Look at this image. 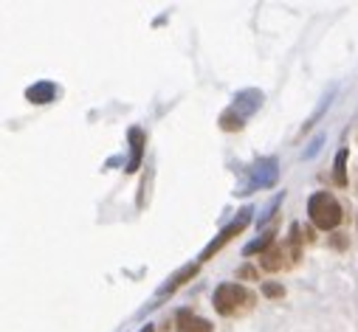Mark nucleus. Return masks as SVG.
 Returning a JSON list of instances; mask_svg holds the SVG:
<instances>
[{
	"label": "nucleus",
	"instance_id": "1",
	"mask_svg": "<svg viewBox=\"0 0 358 332\" xmlns=\"http://www.w3.org/2000/svg\"><path fill=\"white\" fill-rule=\"evenodd\" d=\"M262 102H265V96H262V91H257V88H245V91H240L234 99H231V105L220 113V130L223 133H240L243 127H245V121L262 107Z\"/></svg>",
	"mask_w": 358,
	"mask_h": 332
},
{
	"label": "nucleus",
	"instance_id": "2",
	"mask_svg": "<svg viewBox=\"0 0 358 332\" xmlns=\"http://www.w3.org/2000/svg\"><path fill=\"white\" fill-rule=\"evenodd\" d=\"M302 228L299 225H291V234L285 236L282 245H274L268 254L259 257V268L268 271V273H277V271H285V268H294L302 257Z\"/></svg>",
	"mask_w": 358,
	"mask_h": 332
},
{
	"label": "nucleus",
	"instance_id": "3",
	"mask_svg": "<svg viewBox=\"0 0 358 332\" xmlns=\"http://www.w3.org/2000/svg\"><path fill=\"white\" fill-rule=\"evenodd\" d=\"M254 301H257V296H254L248 287L237 285V282H223V285H217V287H215V296H212L215 310H217L220 315H226V318H234V315L248 312V310L254 307Z\"/></svg>",
	"mask_w": 358,
	"mask_h": 332
},
{
	"label": "nucleus",
	"instance_id": "4",
	"mask_svg": "<svg viewBox=\"0 0 358 332\" xmlns=\"http://www.w3.org/2000/svg\"><path fill=\"white\" fill-rule=\"evenodd\" d=\"M308 217L316 228L333 231L344 220V211H341V203L330 192H313L310 200H308Z\"/></svg>",
	"mask_w": 358,
	"mask_h": 332
},
{
	"label": "nucleus",
	"instance_id": "5",
	"mask_svg": "<svg viewBox=\"0 0 358 332\" xmlns=\"http://www.w3.org/2000/svg\"><path fill=\"white\" fill-rule=\"evenodd\" d=\"M280 178V163L277 158H257L251 166H245V181L237 186V195H251L271 189Z\"/></svg>",
	"mask_w": 358,
	"mask_h": 332
},
{
	"label": "nucleus",
	"instance_id": "6",
	"mask_svg": "<svg viewBox=\"0 0 358 332\" xmlns=\"http://www.w3.org/2000/svg\"><path fill=\"white\" fill-rule=\"evenodd\" d=\"M251 214H254V209H251V206L240 209V211H237V217H234V220H231V222H229V225H226V228H223V231H220V234H217V236H215V239H212V242L203 248V254L198 257V262H201V265H203V262H209V259H212L217 251H223V245H229L234 236H240V234L248 228Z\"/></svg>",
	"mask_w": 358,
	"mask_h": 332
},
{
	"label": "nucleus",
	"instance_id": "7",
	"mask_svg": "<svg viewBox=\"0 0 358 332\" xmlns=\"http://www.w3.org/2000/svg\"><path fill=\"white\" fill-rule=\"evenodd\" d=\"M127 141H130V158L124 163V172H138L141 169V160H144V146H147V135L141 127H130L127 133Z\"/></svg>",
	"mask_w": 358,
	"mask_h": 332
},
{
	"label": "nucleus",
	"instance_id": "8",
	"mask_svg": "<svg viewBox=\"0 0 358 332\" xmlns=\"http://www.w3.org/2000/svg\"><path fill=\"white\" fill-rule=\"evenodd\" d=\"M175 329L178 332H212L215 326H212V321H206L198 312H192V310L184 307V310L175 312Z\"/></svg>",
	"mask_w": 358,
	"mask_h": 332
},
{
	"label": "nucleus",
	"instance_id": "9",
	"mask_svg": "<svg viewBox=\"0 0 358 332\" xmlns=\"http://www.w3.org/2000/svg\"><path fill=\"white\" fill-rule=\"evenodd\" d=\"M198 268H201V262H195V265H184L181 271L175 273V276H169V279H166V285H161V287H158V299L172 296L178 287H184L187 282H192V279L198 276Z\"/></svg>",
	"mask_w": 358,
	"mask_h": 332
},
{
	"label": "nucleus",
	"instance_id": "10",
	"mask_svg": "<svg viewBox=\"0 0 358 332\" xmlns=\"http://www.w3.org/2000/svg\"><path fill=\"white\" fill-rule=\"evenodd\" d=\"M57 96H59V91H57L54 82H48V79L34 82L31 88H26V102H31V105H51Z\"/></svg>",
	"mask_w": 358,
	"mask_h": 332
},
{
	"label": "nucleus",
	"instance_id": "11",
	"mask_svg": "<svg viewBox=\"0 0 358 332\" xmlns=\"http://www.w3.org/2000/svg\"><path fill=\"white\" fill-rule=\"evenodd\" d=\"M277 242V231H265V234H259V239H254V242H248L245 248H243V257H254V254H268L271 251V245Z\"/></svg>",
	"mask_w": 358,
	"mask_h": 332
},
{
	"label": "nucleus",
	"instance_id": "12",
	"mask_svg": "<svg viewBox=\"0 0 358 332\" xmlns=\"http://www.w3.org/2000/svg\"><path fill=\"white\" fill-rule=\"evenodd\" d=\"M347 149H338V155H336V163H333V183L336 186H350V175H347Z\"/></svg>",
	"mask_w": 358,
	"mask_h": 332
},
{
	"label": "nucleus",
	"instance_id": "13",
	"mask_svg": "<svg viewBox=\"0 0 358 332\" xmlns=\"http://www.w3.org/2000/svg\"><path fill=\"white\" fill-rule=\"evenodd\" d=\"M282 200H285V192H280V195H277V197H274L271 203H268V206H265V211L259 214V225H265L268 220H271V217L277 214V209H280V203H282Z\"/></svg>",
	"mask_w": 358,
	"mask_h": 332
},
{
	"label": "nucleus",
	"instance_id": "14",
	"mask_svg": "<svg viewBox=\"0 0 358 332\" xmlns=\"http://www.w3.org/2000/svg\"><path fill=\"white\" fill-rule=\"evenodd\" d=\"M259 290H262V296H265V299H282V296H285V287H282V285H277V282H265Z\"/></svg>",
	"mask_w": 358,
	"mask_h": 332
},
{
	"label": "nucleus",
	"instance_id": "15",
	"mask_svg": "<svg viewBox=\"0 0 358 332\" xmlns=\"http://www.w3.org/2000/svg\"><path fill=\"white\" fill-rule=\"evenodd\" d=\"M237 279H257V271H254L251 265H245V268L237 271Z\"/></svg>",
	"mask_w": 358,
	"mask_h": 332
},
{
	"label": "nucleus",
	"instance_id": "16",
	"mask_svg": "<svg viewBox=\"0 0 358 332\" xmlns=\"http://www.w3.org/2000/svg\"><path fill=\"white\" fill-rule=\"evenodd\" d=\"M319 144H322V135H319V138H313V144H310V149L305 152V158H313V155L319 152Z\"/></svg>",
	"mask_w": 358,
	"mask_h": 332
},
{
	"label": "nucleus",
	"instance_id": "17",
	"mask_svg": "<svg viewBox=\"0 0 358 332\" xmlns=\"http://www.w3.org/2000/svg\"><path fill=\"white\" fill-rule=\"evenodd\" d=\"M330 242H333V248H344V245H347L344 234H333V239H330Z\"/></svg>",
	"mask_w": 358,
	"mask_h": 332
},
{
	"label": "nucleus",
	"instance_id": "18",
	"mask_svg": "<svg viewBox=\"0 0 358 332\" xmlns=\"http://www.w3.org/2000/svg\"><path fill=\"white\" fill-rule=\"evenodd\" d=\"M141 332H155V326H152V324H147V326H141Z\"/></svg>",
	"mask_w": 358,
	"mask_h": 332
}]
</instances>
